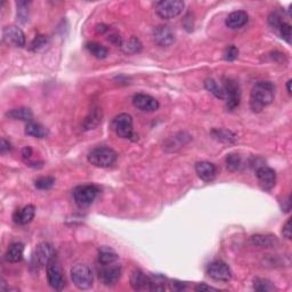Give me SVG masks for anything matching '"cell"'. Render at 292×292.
<instances>
[{
    "label": "cell",
    "mask_w": 292,
    "mask_h": 292,
    "mask_svg": "<svg viewBox=\"0 0 292 292\" xmlns=\"http://www.w3.org/2000/svg\"><path fill=\"white\" fill-rule=\"evenodd\" d=\"M274 85L270 81H260L252 88L250 94V107L255 113L262 112L274 100Z\"/></svg>",
    "instance_id": "cell-1"
},
{
    "label": "cell",
    "mask_w": 292,
    "mask_h": 292,
    "mask_svg": "<svg viewBox=\"0 0 292 292\" xmlns=\"http://www.w3.org/2000/svg\"><path fill=\"white\" fill-rule=\"evenodd\" d=\"M118 154L111 147L102 146L92 150L88 154V162L98 168H108L116 161Z\"/></svg>",
    "instance_id": "cell-2"
},
{
    "label": "cell",
    "mask_w": 292,
    "mask_h": 292,
    "mask_svg": "<svg viewBox=\"0 0 292 292\" xmlns=\"http://www.w3.org/2000/svg\"><path fill=\"white\" fill-rule=\"evenodd\" d=\"M55 257V250H54L53 245L47 242L39 243L32 252V257H31V266L36 271L41 270L45 266L47 267L48 263Z\"/></svg>",
    "instance_id": "cell-3"
},
{
    "label": "cell",
    "mask_w": 292,
    "mask_h": 292,
    "mask_svg": "<svg viewBox=\"0 0 292 292\" xmlns=\"http://www.w3.org/2000/svg\"><path fill=\"white\" fill-rule=\"evenodd\" d=\"M111 127L116 134V136H119V137L136 141V135L134 132V121H132L130 114L121 113L116 115L115 118L112 120Z\"/></svg>",
    "instance_id": "cell-4"
},
{
    "label": "cell",
    "mask_w": 292,
    "mask_h": 292,
    "mask_svg": "<svg viewBox=\"0 0 292 292\" xmlns=\"http://www.w3.org/2000/svg\"><path fill=\"white\" fill-rule=\"evenodd\" d=\"M72 282L79 290H88L93 287L94 276L87 265L77 264L71 268Z\"/></svg>",
    "instance_id": "cell-5"
},
{
    "label": "cell",
    "mask_w": 292,
    "mask_h": 292,
    "mask_svg": "<svg viewBox=\"0 0 292 292\" xmlns=\"http://www.w3.org/2000/svg\"><path fill=\"white\" fill-rule=\"evenodd\" d=\"M184 7L185 3L182 0H162L155 2V13L162 19H171L179 16Z\"/></svg>",
    "instance_id": "cell-6"
},
{
    "label": "cell",
    "mask_w": 292,
    "mask_h": 292,
    "mask_svg": "<svg viewBox=\"0 0 292 292\" xmlns=\"http://www.w3.org/2000/svg\"><path fill=\"white\" fill-rule=\"evenodd\" d=\"M99 190L95 185H80L73 191V198L79 208H87L93 204Z\"/></svg>",
    "instance_id": "cell-7"
},
{
    "label": "cell",
    "mask_w": 292,
    "mask_h": 292,
    "mask_svg": "<svg viewBox=\"0 0 292 292\" xmlns=\"http://www.w3.org/2000/svg\"><path fill=\"white\" fill-rule=\"evenodd\" d=\"M47 280L49 286L55 290H62L65 286L63 272L56 257H54L47 265Z\"/></svg>",
    "instance_id": "cell-8"
},
{
    "label": "cell",
    "mask_w": 292,
    "mask_h": 292,
    "mask_svg": "<svg viewBox=\"0 0 292 292\" xmlns=\"http://www.w3.org/2000/svg\"><path fill=\"white\" fill-rule=\"evenodd\" d=\"M225 91V100H226L227 110L232 111L239 106L241 100L240 86L233 79H225L223 84Z\"/></svg>",
    "instance_id": "cell-9"
},
{
    "label": "cell",
    "mask_w": 292,
    "mask_h": 292,
    "mask_svg": "<svg viewBox=\"0 0 292 292\" xmlns=\"http://www.w3.org/2000/svg\"><path fill=\"white\" fill-rule=\"evenodd\" d=\"M2 41L8 46L23 48L25 46V34L16 25L6 26L2 30Z\"/></svg>",
    "instance_id": "cell-10"
},
{
    "label": "cell",
    "mask_w": 292,
    "mask_h": 292,
    "mask_svg": "<svg viewBox=\"0 0 292 292\" xmlns=\"http://www.w3.org/2000/svg\"><path fill=\"white\" fill-rule=\"evenodd\" d=\"M207 274L215 281L228 282L232 279V271L226 263L221 260H216L208 265Z\"/></svg>",
    "instance_id": "cell-11"
},
{
    "label": "cell",
    "mask_w": 292,
    "mask_h": 292,
    "mask_svg": "<svg viewBox=\"0 0 292 292\" xmlns=\"http://www.w3.org/2000/svg\"><path fill=\"white\" fill-rule=\"evenodd\" d=\"M102 268L98 272V276L100 282H102L104 286L106 287H112L116 284L119 281L120 278H121L122 270L120 266H116V265H102Z\"/></svg>",
    "instance_id": "cell-12"
},
{
    "label": "cell",
    "mask_w": 292,
    "mask_h": 292,
    "mask_svg": "<svg viewBox=\"0 0 292 292\" xmlns=\"http://www.w3.org/2000/svg\"><path fill=\"white\" fill-rule=\"evenodd\" d=\"M130 286L136 291H153V279L142 271L135 270L130 275Z\"/></svg>",
    "instance_id": "cell-13"
},
{
    "label": "cell",
    "mask_w": 292,
    "mask_h": 292,
    "mask_svg": "<svg viewBox=\"0 0 292 292\" xmlns=\"http://www.w3.org/2000/svg\"><path fill=\"white\" fill-rule=\"evenodd\" d=\"M132 104L137 110L147 112V113L157 111L160 106V104L154 97L146 94H136L132 98Z\"/></svg>",
    "instance_id": "cell-14"
},
{
    "label": "cell",
    "mask_w": 292,
    "mask_h": 292,
    "mask_svg": "<svg viewBox=\"0 0 292 292\" xmlns=\"http://www.w3.org/2000/svg\"><path fill=\"white\" fill-rule=\"evenodd\" d=\"M257 178H258L259 185L264 191H271L276 184V174L275 170L270 167H260L257 169Z\"/></svg>",
    "instance_id": "cell-15"
},
{
    "label": "cell",
    "mask_w": 292,
    "mask_h": 292,
    "mask_svg": "<svg viewBox=\"0 0 292 292\" xmlns=\"http://www.w3.org/2000/svg\"><path fill=\"white\" fill-rule=\"evenodd\" d=\"M153 38L154 41L161 47H169L175 41V33L169 26L160 25L153 30Z\"/></svg>",
    "instance_id": "cell-16"
},
{
    "label": "cell",
    "mask_w": 292,
    "mask_h": 292,
    "mask_svg": "<svg viewBox=\"0 0 292 292\" xmlns=\"http://www.w3.org/2000/svg\"><path fill=\"white\" fill-rule=\"evenodd\" d=\"M197 176L204 182H212L217 176V168L213 163L209 161H200L195 165Z\"/></svg>",
    "instance_id": "cell-17"
},
{
    "label": "cell",
    "mask_w": 292,
    "mask_h": 292,
    "mask_svg": "<svg viewBox=\"0 0 292 292\" xmlns=\"http://www.w3.org/2000/svg\"><path fill=\"white\" fill-rule=\"evenodd\" d=\"M249 16L247 11L244 10H235L228 15L226 17V21H225V24H226L227 28L232 30H236L244 26L248 23Z\"/></svg>",
    "instance_id": "cell-18"
},
{
    "label": "cell",
    "mask_w": 292,
    "mask_h": 292,
    "mask_svg": "<svg viewBox=\"0 0 292 292\" xmlns=\"http://www.w3.org/2000/svg\"><path fill=\"white\" fill-rule=\"evenodd\" d=\"M36 215V208L32 204H28L22 209H18L14 212L13 219L18 225H28L33 219Z\"/></svg>",
    "instance_id": "cell-19"
},
{
    "label": "cell",
    "mask_w": 292,
    "mask_h": 292,
    "mask_svg": "<svg viewBox=\"0 0 292 292\" xmlns=\"http://www.w3.org/2000/svg\"><path fill=\"white\" fill-rule=\"evenodd\" d=\"M252 245L258 248H275L279 245V239L272 234H256L250 237Z\"/></svg>",
    "instance_id": "cell-20"
},
{
    "label": "cell",
    "mask_w": 292,
    "mask_h": 292,
    "mask_svg": "<svg viewBox=\"0 0 292 292\" xmlns=\"http://www.w3.org/2000/svg\"><path fill=\"white\" fill-rule=\"evenodd\" d=\"M23 254H24V244L21 242L11 243L5 254L6 262L16 264L23 259Z\"/></svg>",
    "instance_id": "cell-21"
},
{
    "label": "cell",
    "mask_w": 292,
    "mask_h": 292,
    "mask_svg": "<svg viewBox=\"0 0 292 292\" xmlns=\"http://www.w3.org/2000/svg\"><path fill=\"white\" fill-rule=\"evenodd\" d=\"M189 141L190 136H186L184 132H181V134H177L167 139L165 143V149L168 152H175L184 146L185 144H188Z\"/></svg>",
    "instance_id": "cell-22"
},
{
    "label": "cell",
    "mask_w": 292,
    "mask_h": 292,
    "mask_svg": "<svg viewBox=\"0 0 292 292\" xmlns=\"http://www.w3.org/2000/svg\"><path fill=\"white\" fill-rule=\"evenodd\" d=\"M102 110H99V108H93L84 120V130L95 129V128L102 122Z\"/></svg>",
    "instance_id": "cell-23"
},
{
    "label": "cell",
    "mask_w": 292,
    "mask_h": 292,
    "mask_svg": "<svg viewBox=\"0 0 292 292\" xmlns=\"http://www.w3.org/2000/svg\"><path fill=\"white\" fill-rule=\"evenodd\" d=\"M6 116L13 120H21V121H28V122H31L33 120L32 111L28 107L13 108V110L7 112Z\"/></svg>",
    "instance_id": "cell-24"
},
{
    "label": "cell",
    "mask_w": 292,
    "mask_h": 292,
    "mask_svg": "<svg viewBox=\"0 0 292 292\" xmlns=\"http://www.w3.org/2000/svg\"><path fill=\"white\" fill-rule=\"evenodd\" d=\"M25 134L31 137L36 138H45L48 135V130L42 126V124L38 122H28L25 127Z\"/></svg>",
    "instance_id": "cell-25"
},
{
    "label": "cell",
    "mask_w": 292,
    "mask_h": 292,
    "mask_svg": "<svg viewBox=\"0 0 292 292\" xmlns=\"http://www.w3.org/2000/svg\"><path fill=\"white\" fill-rule=\"evenodd\" d=\"M119 256L113 249L108 247H102L98 251V262L102 265H111L118 260Z\"/></svg>",
    "instance_id": "cell-26"
},
{
    "label": "cell",
    "mask_w": 292,
    "mask_h": 292,
    "mask_svg": "<svg viewBox=\"0 0 292 292\" xmlns=\"http://www.w3.org/2000/svg\"><path fill=\"white\" fill-rule=\"evenodd\" d=\"M86 48H87L88 52L91 53L93 56L98 58V60H104V58H106L108 55V49L106 47H104L103 45L98 44V42H87V44H86Z\"/></svg>",
    "instance_id": "cell-27"
},
{
    "label": "cell",
    "mask_w": 292,
    "mask_h": 292,
    "mask_svg": "<svg viewBox=\"0 0 292 292\" xmlns=\"http://www.w3.org/2000/svg\"><path fill=\"white\" fill-rule=\"evenodd\" d=\"M211 136L218 142L221 143H234L237 139V136L227 129H213L211 131Z\"/></svg>",
    "instance_id": "cell-28"
},
{
    "label": "cell",
    "mask_w": 292,
    "mask_h": 292,
    "mask_svg": "<svg viewBox=\"0 0 292 292\" xmlns=\"http://www.w3.org/2000/svg\"><path fill=\"white\" fill-rule=\"evenodd\" d=\"M204 87L209 93L219 99H225V91L223 85H219L215 79H207L204 81Z\"/></svg>",
    "instance_id": "cell-29"
},
{
    "label": "cell",
    "mask_w": 292,
    "mask_h": 292,
    "mask_svg": "<svg viewBox=\"0 0 292 292\" xmlns=\"http://www.w3.org/2000/svg\"><path fill=\"white\" fill-rule=\"evenodd\" d=\"M225 163H226V168L231 171V173H235L239 170L242 166V159L241 155L237 153H231L228 154L226 159H225Z\"/></svg>",
    "instance_id": "cell-30"
},
{
    "label": "cell",
    "mask_w": 292,
    "mask_h": 292,
    "mask_svg": "<svg viewBox=\"0 0 292 292\" xmlns=\"http://www.w3.org/2000/svg\"><path fill=\"white\" fill-rule=\"evenodd\" d=\"M254 289L256 291H260V292H268V291L275 290V287H274V284L270 281V280L256 278L254 280Z\"/></svg>",
    "instance_id": "cell-31"
},
{
    "label": "cell",
    "mask_w": 292,
    "mask_h": 292,
    "mask_svg": "<svg viewBox=\"0 0 292 292\" xmlns=\"http://www.w3.org/2000/svg\"><path fill=\"white\" fill-rule=\"evenodd\" d=\"M122 49L128 54H135L142 50V42L139 39L131 37L126 44H122Z\"/></svg>",
    "instance_id": "cell-32"
},
{
    "label": "cell",
    "mask_w": 292,
    "mask_h": 292,
    "mask_svg": "<svg viewBox=\"0 0 292 292\" xmlns=\"http://www.w3.org/2000/svg\"><path fill=\"white\" fill-rule=\"evenodd\" d=\"M54 185H55V178L52 176L40 177L34 182V186H36L38 190H42V191L50 190Z\"/></svg>",
    "instance_id": "cell-33"
},
{
    "label": "cell",
    "mask_w": 292,
    "mask_h": 292,
    "mask_svg": "<svg viewBox=\"0 0 292 292\" xmlns=\"http://www.w3.org/2000/svg\"><path fill=\"white\" fill-rule=\"evenodd\" d=\"M17 5V18L22 23H25L29 19V5L28 1H18Z\"/></svg>",
    "instance_id": "cell-34"
},
{
    "label": "cell",
    "mask_w": 292,
    "mask_h": 292,
    "mask_svg": "<svg viewBox=\"0 0 292 292\" xmlns=\"http://www.w3.org/2000/svg\"><path fill=\"white\" fill-rule=\"evenodd\" d=\"M47 44H48V38L44 36V34H39V36L34 38L33 41L31 42L30 50L31 52H39V50L44 48Z\"/></svg>",
    "instance_id": "cell-35"
},
{
    "label": "cell",
    "mask_w": 292,
    "mask_h": 292,
    "mask_svg": "<svg viewBox=\"0 0 292 292\" xmlns=\"http://www.w3.org/2000/svg\"><path fill=\"white\" fill-rule=\"evenodd\" d=\"M279 32L280 34H281V38L284 39L288 44H290L291 42V25L289 24V23L287 22H283L281 25H280L279 28Z\"/></svg>",
    "instance_id": "cell-36"
},
{
    "label": "cell",
    "mask_w": 292,
    "mask_h": 292,
    "mask_svg": "<svg viewBox=\"0 0 292 292\" xmlns=\"http://www.w3.org/2000/svg\"><path fill=\"white\" fill-rule=\"evenodd\" d=\"M237 56H239V49H237L235 46H229L228 48H226L224 53V58L228 62H233L235 61Z\"/></svg>",
    "instance_id": "cell-37"
},
{
    "label": "cell",
    "mask_w": 292,
    "mask_h": 292,
    "mask_svg": "<svg viewBox=\"0 0 292 292\" xmlns=\"http://www.w3.org/2000/svg\"><path fill=\"white\" fill-rule=\"evenodd\" d=\"M282 234L287 240H291V219H288V221L284 224Z\"/></svg>",
    "instance_id": "cell-38"
},
{
    "label": "cell",
    "mask_w": 292,
    "mask_h": 292,
    "mask_svg": "<svg viewBox=\"0 0 292 292\" xmlns=\"http://www.w3.org/2000/svg\"><path fill=\"white\" fill-rule=\"evenodd\" d=\"M11 150V145L8 141H6L5 138L1 139V145H0V152L1 154L6 153V152H9Z\"/></svg>",
    "instance_id": "cell-39"
},
{
    "label": "cell",
    "mask_w": 292,
    "mask_h": 292,
    "mask_svg": "<svg viewBox=\"0 0 292 292\" xmlns=\"http://www.w3.org/2000/svg\"><path fill=\"white\" fill-rule=\"evenodd\" d=\"M195 291H218L217 289L212 287H209L207 284H198V286L195 287Z\"/></svg>",
    "instance_id": "cell-40"
},
{
    "label": "cell",
    "mask_w": 292,
    "mask_h": 292,
    "mask_svg": "<svg viewBox=\"0 0 292 292\" xmlns=\"http://www.w3.org/2000/svg\"><path fill=\"white\" fill-rule=\"evenodd\" d=\"M110 40L115 44L116 46H122V40H121V37L118 36V34H112L110 37Z\"/></svg>",
    "instance_id": "cell-41"
},
{
    "label": "cell",
    "mask_w": 292,
    "mask_h": 292,
    "mask_svg": "<svg viewBox=\"0 0 292 292\" xmlns=\"http://www.w3.org/2000/svg\"><path fill=\"white\" fill-rule=\"evenodd\" d=\"M22 155L24 159H30L31 155H32V149H31V147H29V146L24 147V149L22 150Z\"/></svg>",
    "instance_id": "cell-42"
},
{
    "label": "cell",
    "mask_w": 292,
    "mask_h": 292,
    "mask_svg": "<svg viewBox=\"0 0 292 292\" xmlns=\"http://www.w3.org/2000/svg\"><path fill=\"white\" fill-rule=\"evenodd\" d=\"M96 30H97V32H98V33H104V32H106V31H108V28L106 25L100 24V25H97Z\"/></svg>",
    "instance_id": "cell-43"
},
{
    "label": "cell",
    "mask_w": 292,
    "mask_h": 292,
    "mask_svg": "<svg viewBox=\"0 0 292 292\" xmlns=\"http://www.w3.org/2000/svg\"><path fill=\"white\" fill-rule=\"evenodd\" d=\"M287 91L289 94H291V80H288L287 83Z\"/></svg>",
    "instance_id": "cell-44"
}]
</instances>
